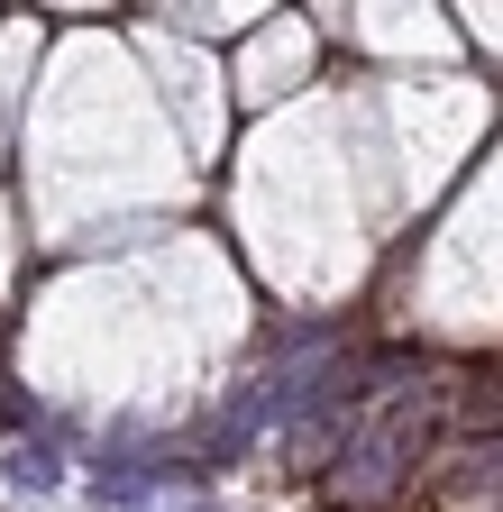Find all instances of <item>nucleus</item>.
Segmentation results:
<instances>
[{"instance_id": "1", "label": "nucleus", "mask_w": 503, "mask_h": 512, "mask_svg": "<svg viewBox=\"0 0 503 512\" xmlns=\"http://www.w3.org/2000/svg\"><path fill=\"white\" fill-rule=\"evenodd\" d=\"M421 439H430V394H421V403H394L385 421H375V430L348 448V467H339V494H348V503H375V494H385V485L412 467V448H421Z\"/></svg>"}, {"instance_id": "2", "label": "nucleus", "mask_w": 503, "mask_h": 512, "mask_svg": "<svg viewBox=\"0 0 503 512\" xmlns=\"http://www.w3.org/2000/svg\"><path fill=\"white\" fill-rule=\"evenodd\" d=\"M10 476H19V485H55V476H65V458H55V448H19Z\"/></svg>"}]
</instances>
